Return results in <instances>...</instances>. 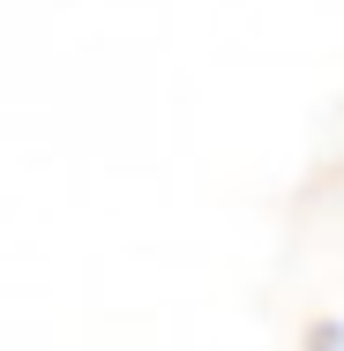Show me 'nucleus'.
I'll return each mask as SVG.
<instances>
[{"mask_svg": "<svg viewBox=\"0 0 344 351\" xmlns=\"http://www.w3.org/2000/svg\"><path fill=\"white\" fill-rule=\"evenodd\" d=\"M322 351H344V337H322Z\"/></svg>", "mask_w": 344, "mask_h": 351, "instance_id": "nucleus-1", "label": "nucleus"}]
</instances>
